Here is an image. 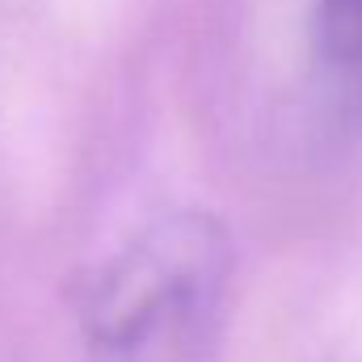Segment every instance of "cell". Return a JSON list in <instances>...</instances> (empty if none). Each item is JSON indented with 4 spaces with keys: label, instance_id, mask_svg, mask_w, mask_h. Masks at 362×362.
<instances>
[{
    "label": "cell",
    "instance_id": "cell-1",
    "mask_svg": "<svg viewBox=\"0 0 362 362\" xmlns=\"http://www.w3.org/2000/svg\"><path fill=\"white\" fill-rule=\"evenodd\" d=\"M232 266V236L206 211L165 215L131 236L81 303L89 362H211Z\"/></svg>",
    "mask_w": 362,
    "mask_h": 362
},
{
    "label": "cell",
    "instance_id": "cell-2",
    "mask_svg": "<svg viewBox=\"0 0 362 362\" xmlns=\"http://www.w3.org/2000/svg\"><path fill=\"white\" fill-rule=\"evenodd\" d=\"M312 38L325 64L341 72H362V0H316Z\"/></svg>",
    "mask_w": 362,
    "mask_h": 362
}]
</instances>
